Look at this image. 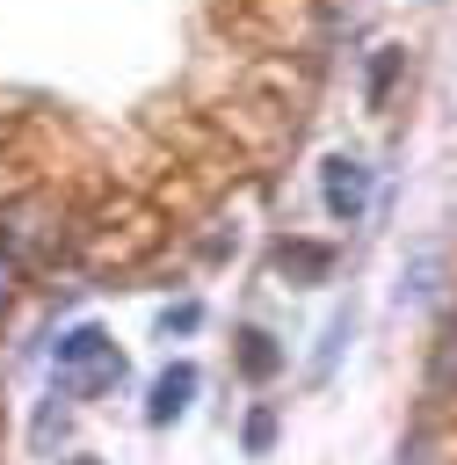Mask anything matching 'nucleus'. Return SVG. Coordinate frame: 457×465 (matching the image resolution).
I'll return each instance as SVG.
<instances>
[{"instance_id":"3","label":"nucleus","mask_w":457,"mask_h":465,"mask_svg":"<svg viewBox=\"0 0 457 465\" xmlns=\"http://www.w3.org/2000/svg\"><path fill=\"white\" fill-rule=\"evenodd\" d=\"M196 385H203V378H196V363H167V371L152 378V400H145V421H152V429H167V421H181V414H189V400H196Z\"/></svg>"},{"instance_id":"4","label":"nucleus","mask_w":457,"mask_h":465,"mask_svg":"<svg viewBox=\"0 0 457 465\" xmlns=\"http://www.w3.org/2000/svg\"><path fill=\"white\" fill-rule=\"evenodd\" d=\"M421 392H428V407L457 400V312H442V327H435V349H428V378H421Z\"/></svg>"},{"instance_id":"8","label":"nucleus","mask_w":457,"mask_h":465,"mask_svg":"<svg viewBox=\"0 0 457 465\" xmlns=\"http://www.w3.org/2000/svg\"><path fill=\"white\" fill-rule=\"evenodd\" d=\"M239 443H247V458H261V450L276 443V407H254L247 429H239Z\"/></svg>"},{"instance_id":"10","label":"nucleus","mask_w":457,"mask_h":465,"mask_svg":"<svg viewBox=\"0 0 457 465\" xmlns=\"http://www.w3.org/2000/svg\"><path fill=\"white\" fill-rule=\"evenodd\" d=\"M196 320H203V305H196V298H181V305H167V312H160V334H189Z\"/></svg>"},{"instance_id":"7","label":"nucleus","mask_w":457,"mask_h":465,"mask_svg":"<svg viewBox=\"0 0 457 465\" xmlns=\"http://www.w3.org/2000/svg\"><path fill=\"white\" fill-rule=\"evenodd\" d=\"M399 65H406V51H399V44H377V58H370V80H363V102H370V109H384V94H392Z\"/></svg>"},{"instance_id":"11","label":"nucleus","mask_w":457,"mask_h":465,"mask_svg":"<svg viewBox=\"0 0 457 465\" xmlns=\"http://www.w3.org/2000/svg\"><path fill=\"white\" fill-rule=\"evenodd\" d=\"M65 429V407H58V392H51V407L36 414V450H51V436Z\"/></svg>"},{"instance_id":"9","label":"nucleus","mask_w":457,"mask_h":465,"mask_svg":"<svg viewBox=\"0 0 457 465\" xmlns=\"http://www.w3.org/2000/svg\"><path fill=\"white\" fill-rule=\"evenodd\" d=\"M435 262H442L435 247H421V254L406 262V298H428V291H435Z\"/></svg>"},{"instance_id":"12","label":"nucleus","mask_w":457,"mask_h":465,"mask_svg":"<svg viewBox=\"0 0 457 465\" xmlns=\"http://www.w3.org/2000/svg\"><path fill=\"white\" fill-rule=\"evenodd\" d=\"M65 465H102V458H65Z\"/></svg>"},{"instance_id":"1","label":"nucleus","mask_w":457,"mask_h":465,"mask_svg":"<svg viewBox=\"0 0 457 465\" xmlns=\"http://www.w3.org/2000/svg\"><path fill=\"white\" fill-rule=\"evenodd\" d=\"M116 378H123V356H116V341L94 320H80V327L58 334V400H94Z\"/></svg>"},{"instance_id":"2","label":"nucleus","mask_w":457,"mask_h":465,"mask_svg":"<svg viewBox=\"0 0 457 465\" xmlns=\"http://www.w3.org/2000/svg\"><path fill=\"white\" fill-rule=\"evenodd\" d=\"M319 196H326V218L355 225V218L370 211V167H363L355 153H334V160L319 167Z\"/></svg>"},{"instance_id":"5","label":"nucleus","mask_w":457,"mask_h":465,"mask_svg":"<svg viewBox=\"0 0 457 465\" xmlns=\"http://www.w3.org/2000/svg\"><path fill=\"white\" fill-rule=\"evenodd\" d=\"M326 269H334L326 240H283L276 247V276H290V283H326Z\"/></svg>"},{"instance_id":"6","label":"nucleus","mask_w":457,"mask_h":465,"mask_svg":"<svg viewBox=\"0 0 457 465\" xmlns=\"http://www.w3.org/2000/svg\"><path fill=\"white\" fill-rule=\"evenodd\" d=\"M239 371L261 385V378H276L283 371V349H276V334H261V327H247L239 334Z\"/></svg>"}]
</instances>
